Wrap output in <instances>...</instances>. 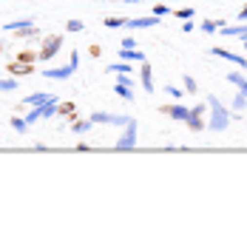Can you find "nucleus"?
Listing matches in <instances>:
<instances>
[{"label":"nucleus","mask_w":247,"mask_h":250,"mask_svg":"<svg viewBox=\"0 0 247 250\" xmlns=\"http://www.w3.org/2000/svg\"><path fill=\"white\" fill-rule=\"evenodd\" d=\"M207 108H210V120H207V128L210 131H225L227 123H230V111L225 108L222 103H219V97H207Z\"/></svg>","instance_id":"f257e3e1"},{"label":"nucleus","mask_w":247,"mask_h":250,"mask_svg":"<svg viewBox=\"0 0 247 250\" xmlns=\"http://www.w3.org/2000/svg\"><path fill=\"white\" fill-rule=\"evenodd\" d=\"M114 148H117V151H131V148H137V120H131V123L123 128V137L117 140Z\"/></svg>","instance_id":"f03ea898"},{"label":"nucleus","mask_w":247,"mask_h":250,"mask_svg":"<svg viewBox=\"0 0 247 250\" xmlns=\"http://www.w3.org/2000/svg\"><path fill=\"white\" fill-rule=\"evenodd\" d=\"M12 34H20V37H37V29H34V20H15V23H6L3 26Z\"/></svg>","instance_id":"7ed1b4c3"},{"label":"nucleus","mask_w":247,"mask_h":250,"mask_svg":"<svg viewBox=\"0 0 247 250\" xmlns=\"http://www.w3.org/2000/svg\"><path fill=\"white\" fill-rule=\"evenodd\" d=\"M60 48H62V37H60V34H51V37L43 40V48H40V54H37V57H40V60H51Z\"/></svg>","instance_id":"20e7f679"},{"label":"nucleus","mask_w":247,"mask_h":250,"mask_svg":"<svg viewBox=\"0 0 247 250\" xmlns=\"http://www.w3.org/2000/svg\"><path fill=\"white\" fill-rule=\"evenodd\" d=\"M162 114H168L173 120H179V123H185L187 117H190V108L182 105V103H176V105H162Z\"/></svg>","instance_id":"39448f33"},{"label":"nucleus","mask_w":247,"mask_h":250,"mask_svg":"<svg viewBox=\"0 0 247 250\" xmlns=\"http://www.w3.org/2000/svg\"><path fill=\"white\" fill-rule=\"evenodd\" d=\"M139 83H142V88L148 94H154V68L148 65V60L142 62V68H139Z\"/></svg>","instance_id":"423d86ee"},{"label":"nucleus","mask_w":247,"mask_h":250,"mask_svg":"<svg viewBox=\"0 0 247 250\" xmlns=\"http://www.w3.org/2000/svg\"><path fill=\"white\" fill-rule=\"evenodd\" d=\"M210 54H216V57H225L227 62L239 65V68H247V57H242V54H233V51H225V48H210Z\"/></svg>","instance_id":"0eeeda50"},{"label":"nucleus","mask_w":247,"mask_h":250,"mask_svg":"<svg viewBox=\"0 0 247 250\" xmlns=\"http://www.w3.org/2000/svg\"><path fill=\"white\" fill-rule=\"evenodd\" d=\"M74 71H77V68L68 62V65H60V68H48V71H43V77H48V80H68Z\"/></svg>","instance_id":"6e6552de"},{"label":"nucleus","mask_w":247,"mask_h":250,"mask_svg":"<svg viewBox=\"0 0 247 250\" xmlns=\"http://www.w3.org/2000/svg\"><path fill=\"white\" fill-rule=\"evenodd\" d=\"M151 26H159V17L151 15V17H131L128 20V29H151Z\"/></svg>","instance_id":"1a4fd4ad"},{"label":"nucleus","mask_w":247,"mask_h":250,"mask_svg":"<svg viewBox=\"0 0 247 250\" xmlns=\"http://www.w3.org/2000/svg\"><path fill=\"white\" fill-rule=\"evenodd\" d=\"M48 100H54V94H46V91H37V94H29L23 103L29 105V108H34V105H46Z\"/></svg>","instance_id":"9d476101"},{"label":"nucleus","mask_w":247,"mask_h":250,"mask_svg":"<svg viewBox=\"0 0 247 250\" xmlns=\"http://www.w3.org/2000/svg\"><path fill=\"white\" fill-rule=\"evenodd\" d=\"M219 31H222L225 37H247V23L245 26H227V23H225Z\"/></svg>","instance_id":"9b49d317"},{"label":"nucleus","mask_w":247,"mask_h":250,"mask_svg":"<svg viewBox=\"0 0 247 250\" xmlns=\"http://www.w3.org/2000/svg\"><path fill=\"white\" fill-rule=\"evenodd\" d=\"M120 57H123L125 62H145V54L137 51V48H123V51H120Z\"/></svg>","instance_id":"f8f14e48"},{"label":"nucleus","mask_w":247,"mask_h":250,"mask_svg":"<svg viewBox=\"0 0 247 250\" xmlns=\"http://www.w3.org/2000/svg\"><path fill=\"white\" fill-rule=\"evenodd\" d=\"M9 71H12V74H15V77H23V74H31V71H34V68H31V62H12V65H9Z\"/></svg>","instance_id":"ddd939ff"},{"label":"nucleus","mask_w":247,"mask_h":250,"mask_svg":"<svg viewBox=\"0 0 247 250\" xmlns=\"http://www.w3.org/2000/svg\"><path fill=\"white\" fill-rule=\"evenodd\" d=\"M185 123H187V128H190V131H196V134H199L202 128H207V123L202 120V114H190Z\"/></svg>","instance_id":"4468645a"},{"label":"nucleus","mask_w":247,"mask_h":250,"mask_svg":"<svg viewBox=\"0 0 247 250\" xmlns=\"http://www.w3.org/2000/svg\"><path fill=\"white\" fill-rule=\"evenodd\" d=\"M114 94H120L125 103H134V88H128V85H123V83L114 85Z\"/></svg>","instance_id":"2eb2a0df"},{"label":"nucleus","mask_w":247,"mask_h":250,"mask_svg":"<svg viewBox=\"0 0 247 250\" xmlns=\"http://www.w3.org/2000/svg\"><path fill=\"white\" fill-rule=\"evenodd\" d=\"M225 26V20H202V31L205 34H213V31H219Z\"/></svg>","instance_id":"dca6fc26"},{"label":"nucleus","mask_w":247,"mask_h":250,"mask_svg":"<svg viewBox=\"0 0 247 250\" xmlns=\"http://www.w3.org/2000/svg\"><path fill=\"white\" fill-rule=\"evenodd\" d=\"M91 120H77V123L71 125V131H74V134H80V137H82V134H88V131H91Z\"/></svg>","instance_id":"f3484780"},{"label":"nucleus","mask_w":247,"mask_h":250,"mask_svg":"<svg viewBox=\"0 0 247 250\" xmlns=\"http://www.w3.org/2000/svg\"><path fill=\"white\" fill-rule=\"evenodd\" d=\"M245 105H247V97L242 91L236 94V97H233V103H230V108L233 111H239V114H242V111H245Z\"/></svg>","instance_id":"a211bd4d"},{"label":"nucleus","mask_w":247,"mask_h":250,"mask_svg":"<svg viewBox=\"0 0 247 250\" xmlns=\"http://www.w3.org/2000/svg\"><path fill=\"white\" fill-rule=\"evenodd\" d=\"M12 128H15L17 134H26V131H29V123H26V117H12Z\"/></svg>","instance_id":"6ab92c4d"},{"label":"nucleus","mask_w":247,"mask_h":250,"mask_svg":"<svg viewBox=\"0 0 247 250\" xmlns=\"http://www.w3.org/2000/svg\"><path fill=\"white\" fill-rule=\"evenodd\" d=\"M108 71H117V74H131V71H134V68H131V65H128V62H111L108 65Z\"/></svg>","instance_id":"aec40b11"},{"label":"nucleus","mask_w":247,"mask_h":250,"mask_svg":"<svg viewBox=\"0 0 247 250\" xmlns=\"http://www.w3.org/2000/svg\"><path fill=\"white\" fill-rule=\"evenodd\" d=\"M111 117H114V114H105V111H97V114H91V123H97V125H108V123H111Z\"/></svg>","instance_id":"412c9836"},{"label":"nucleus","mask_w":247,"mask_h":250,"mask_svg":"<svg viewBox=\"0 0 247 250\" xmlns=\"http://www.w3.org/2000/svg\"><path fill=\"white\" fill-rule=\"evenodd\" d=\"M173 17L176 20H193V9L185 6V9H173Z\"/></svg>","instance_id":"4be33fe9"},{"label":"nucleus","mask_w":247,"mask_h":250,"mask_svg":"<svg viewBox=\"0 0 247 250\" xmlns=\"http://www.w3.org/2000/svg\"><path fill=\"white\" fill-rule=\"evenodd\" d=\"M105 26L108 29H120V26H128V20L125 17H105Z\"/></svg>","instance_id":"5701e85b"},{"label":"nucleus","mask_w":247,"mask_h":250,"mask_svg":"<svg viewBox=\"0 0 247 250\" xmlns=\"http://www.w3.org/2000/svg\"><path fill=\"white\" fill-rule=\"evenodd\" d=\"M182 85H185L187 94H199V85H196V80H193V77H185V80H182Z\"/></svg>","instance_id":"b1692460"},{"label":"nucleus","mask_w":247,"mask_h":250,"mask_svg":"<svg viewBox=\"0 0 247 250\" xmlns=\"http://www.w3.org/2000/svg\"><path fill=\"white\" fill-rule=\"evenodd\" d=\"M227 83H230V85H236V88H239V85L245 83V77H242L239 71H230V74H227Z\"/></svg>","instance_id":"393cba45"},{"label":"nucleus","mask_w":247,"mask_h":250,"mask_svg":"<svg viewBox=\"0 0 247 250\" xmlns=\"http://www.w3.org/2000/svg\"><path fill=\"white\" fill-rule=\"evenodd\" d=\"M165 94H168V97H173V100H182V88H176V85H165Z\"/></svg>","instance_id":"a878e982"},{"label":"nucleus","mask_w":247,"mask_h":250,"mask_svg":"<svg viewBox=\"0 0 247 250\" xmlns=\"http://www.w3.org/2000/svg\"><path fill=\"white\" fill-rule=\"evenodd\" d=\"M65 29H68V31H82V29H85V23H82V20H68V23H65Z\"/></svg>","instance_id":"bb28decb"},{"label":"nucleus","mask_w":247,"mask_h":250,"mask_svg":"<svg viewBox=\"0 0 247 250\" xmlns=\"http://www.w3.org/2000/svg\"><path fill=\"white\" fill-rule=\"evenodd\" d=\"M15 88H17V83L12 77H9V80H0V91H15Z\"/></svg>","instance_id":"cd10ccee"},{"label":"nucleus","mask_w":247,"mask_h":250,"mask_svg":"<svg viewBox=\"0 0 247 250\" xmlns=\"http://www.w3.org/2000/svg\"><path fill=\"white\" fill-rule=\"evenodd\" d=\"M57 114H60V117H65V114H68V117H74V105H71V103H65V105H57Z\"/></svg>","instance_id":"c85d7f7f"},{"label":"nucleus","mask_w":247,"mask_h":250,"mask_svg":"<svg viewBox=\"0 0 247 250\" xmlns=\"http://www.w3.org/2000/svg\"><path fill=\"white\" fill-rule=\"evenodd\" d=\"M154 15L156 17H165V15H170V9L165 6V3H156V6H154Z\"/></svg>","instance_id":"c756f323"},{"label":"nucleus","mask_w":247,"mask_h":250,"mask_svg":"<svg viewBox=\"0 0 247 250\" xmlns=\"http://www.w3.org/2000/svg\"><path fill=\"white\" fill-rule=\"evenodd\" d=\"M117 83H123V85H128V88H134V77H131V74H117Z\"/></svg>","instance_id":"7c9ffc66"},{"label":"nucleus","mask_w":247,"mask_h":250,"mask_svg":"<svg viewBox=\"0 0 247 250\" xmlns=\"http://www.w3.org/2000/svg\"><path fill=\"white\" fill-rule=\"evenodd\" d=\"M193 29H196V23H193V20H182V31H185V34H190Z\"/></svg>","instance_id":"2f4dec72"},{"label":"nucleus","mask_w":247,"mask_h":250,"mask_svg":"<svg viewBox=\"0 0 247 250\" xmlns=\"http://www.w3.org/2000/svg\"><path fill=\"white\" fill-rule=\"evenodd\" d=\"M17 60H20V62H31V60H34V54H31V51H23Z\"/></svg>","instance_id":"473e14b6"},{"label":"nucleus","mask_w":247,"mask_h":250,"mask_svg":"<svg viewBox=\"0 0 247 250\" xmlns=\"http://www.w3.org/2000/svg\"><path fill=\"white\" fill-rule=\"evenodd\" d=\"M123 48H137V43H134V37H125V40H123Z\"/></svg>","instance_id":"72a5a7b5"},{"label":"nucleus","mask_w":247,"mask_h":250,"mask_svg":"<svg viewBox=\"0 0 247 250\" xmlns=\"http://www.w3.org/2000/svg\"><path fill=\"white\" fill-rule=\"evenodd\" d=\"M68 62H71L74 68H77V65H80V54H77V51H71V60H68Z\"/></svg>","instance_id":"f704fd0d"},{"label":"nucleus","mask_w":247,"mask_h":250,"mask_svg":"<svg viewBox=\"0 0 247 250\" xmlns=\"http://www.w3.org/2000/svg\"><path fill=\"white\" fill-rule=\"evenodd\" d=\"M239 20H242V23H247V6H242V9H239Z\"/></svg>","instance_id":"c9c22d12"},{"label":"nucleus","mask_w":247,"mask_h":250,"mask_svg":"<svg viewBox=\"0 0 247 250\" xmlns=\"http://www.w3.org/2000/svg\"><path fill=\"white\" fill-rule=\"evenodd\" d=\"M239 91H242V94H245V97H247V80H245V83H242V85H239Z\"/></svg>","instance_id":"e433bc0d"},{"label":"nucleus","mask_w":247,"mask_h":250,"mask_svg":"<svg viewBox=\"0 0 247 250\" xmlns=\"http://www.w3.org/2000/svg\"><path fill=\"white\" fill-rule=\"evenodd\" d=\"M242 43H245V48H247V37H242Z\"/></svg>","instance_id":"4c0bfd02"},{"label":"nucleus","mask_w":247,"mask_h":250,"mask_svg":"<svg viewBox=\"0 0 247 250\" xmlns=\"http://www.w3.org/2000/svg\"><path fill=\"white\" fill-rule=\"evenodd\" d=\"M125 3H139V0H125Z\"/></svg>","instance_id":"58836bf2"},{"label":"nucleus","mask_w":247,"mask_h":250,"mask_svg":"<svg viewBox=\"0 0 247 250\" xmlns=\"http://www.w3.org/2000/svg\"><path fill=\"white\" fill-rule=\"evenodd\" d=\"M0 51H3V46H0Z\"/></svg>","instance_id":"ea45409f"}]
</instances>
